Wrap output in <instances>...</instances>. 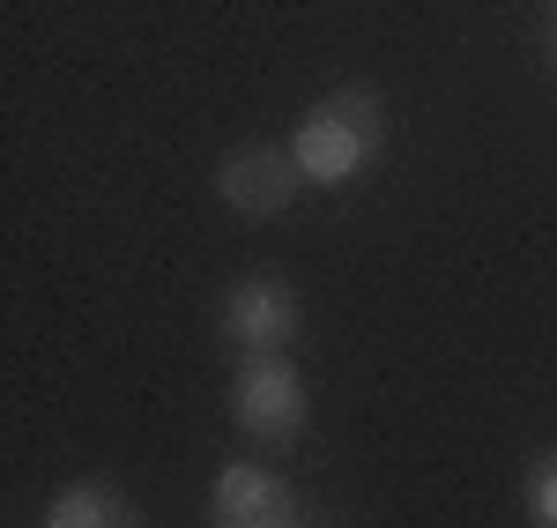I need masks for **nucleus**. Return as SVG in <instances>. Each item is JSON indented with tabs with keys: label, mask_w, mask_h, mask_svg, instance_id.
Masks as SVG:
<instances>
[{
	"label": "nucleus",
	"mask_w": 557,
	"mask_h": 528,
	"mask_svg": "<svg viewBox=\"0 0 557 528\" xmlns=\"http://www.w3.org/2000/svg\"><path fill=\"white\" fill-rule=\"evenodd\" d=\"M380 149H386V112H380V89L364 83L327 89L290 134L305 186H349V179H364L380 164Z\"/></svg>",
	"instance_id": "nucleus-1"
},
{
	"label": "nucleus",
	"mask_w": 557,
	"mask_h": 528,
	"mask_svg": "<svg viewBox=\"0 0 557 528\" xmlns=\"http://www.w3.org/2000/svg\"><path fill=\"white\" fill-rule=\"evenodd\" d=\"M231 425L260 446H290L312 425V388L290 357H238L231 372Z\"/></svg>",
	"instance_id": "nucleus-2"
},
{
	"label": "nucleus",
	"mask_w": 557,
	"mask_h": 528,
	"mask_svg": "<svg viewBox=\"0 0 557 528\" xmlns=\"http://www.w3.org/2000/svg\"><path fill=\"white\" fill-rule=\"evenodd\" d=\"M298 186H305V172H298V157H290V142H238L215 164V201L246 223H275L298 201Z\"/></svg>",
	"instance_id": "nucleus-3"
},
{
	"label": "nucleus",
	"mask_w": 557,
	"mask_h": 528,
	"mask_svg": "<svg viewBox=\"0 0 557 528\" xmlns=\"http://www.w3.org/2000/svg\"><path fill=\"white\" fill-rule=\"evenodd\" d=\"M305 312H298V291L283 275H246L223 291V312H215V335L231 343L238 357H283L298 343Z\"/></svg>",
	"instance_id": "nucleus-4"
},
{
	"label": "nucleus",
	"mask_w": 557,
	"mask_h": 528,
	"mask_svg": "<svg viewBox=\"0 0 557 528\" xmlns=\"http://www.w3.org/2000/svg\"><path fill=\"white\" fill-rule=\"evenodd\" d=\"M45 528H141V514H134V499L120 484L83 477V484H67V491L45 499Z\"/></svg>",
	"instance_id": "nucleus-5"
},
{
	"label": "nucleus",
	"mask_w": 557,
	"mask_h": 528,
	"mask_svg": "<svg viewBox=\"0 0 557 528\" xmlns=\"http://www.w3.org/2000/svg\"><path fill=\"white\" fill-rule=\"evenodd\" d=\"M520 506H528V521L535 528H557V446L528 469V484H520Z\"/></svg>",
	"instance_id": "nucleus-6"
},
{
	"label": "nucleus",
	"mask_w": 557,
	"mask_h": 528,
	"mask_svg": "<svg viewBox=\"0 0 557 528\" xmlns=\"http://www.w3.org/2000/svg\"><path fill=\"white\" fill-rule=\"evenodd\" d=\"M215 528H305V499L290 491V499H275L260 514H231V521H215Z\"/></svg>",
	"instance_id": "nucleus-7"
},
{
	"label": "nucleus",
	"mask_w": 557,
	"mask_h": 528,
	"mask_svg": "<svg viewBox=\"0 0 557 528\" xmlns=\"http://www.w3.org/2000/svg\"><path fill=\"white\" fill-rule=\"evenodd\" d=\"M550 60H557V30H550Z\"/></svg>",
	"instance_id": "nucleus-8"
}]
</instances>
